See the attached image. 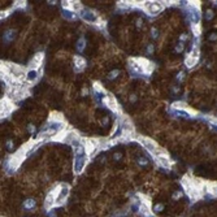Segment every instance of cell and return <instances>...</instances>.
Masks as SVG:
<instances>
[{
  "label": "cell",
  "mask_w": 217,
  "mask_h": 217,
  "mask_svg": "<svg viewBox=\"0 0 217 217\" xmlns=\"http://www.w3.org/2000/svg\"><path fill=\"white\" fill-rule=\"evenodd\" d=\"M103 104L106 107H108L111 111H113L114 113H117L121 116L122 114V111H121V107L117 102V99L114 98L112 94H106V96H103Z\"/></svg>",
  "instance_id": "cell-2"
},
{
  "label": "cell",
  "mask_w": 217,
  "mask_h": 217,
  "mask_svg": "<svg viewBox=\"0 0 217 217\" xmlns=\"http://www.w3.org/2000/svg\"><path fill=\"white\" fill-rule=\"evenodd\" d=\"M163 209H164V205H163V204H156L155 207H153V212L159 213V212H161Z\"/></svg>",
  "instance_id": "cell-30"
},
{
  "label": "cell",
  "mask_w": 217,
  "mask_h": 217,
  "mask_svg": "<svg viewBox=\"0 0 217 217\" xmlns=\"http://www.w3.org/2000/svg\"><path fill=\"white\" fill-rule=\"evenodd\" d=\"M73 60H74V72H76V73L82 72V70L86 68V65H87L85 57H82L81 55H76Z\"/></svg>",
  "instance_id": "cell-11"
},
{
  "label": "cell",
  "mask_w": 217,
  "mask_h": 217,
  "mask_svg": "<svg viewBox=\"0 0 217 217\" xmlns=\"http://www.w3.org/2000/svg\"><path fill=\"white\" fill-rule=\"evenodd\" d=\"M198 61H199V57H195V56H191V55H187V57L185 59V65L187 66L189 69H191V68H194L196 64H198Z\"/></svg>",
  "instance_id": "cell-16"
},
{
  "label": "cell",
  "mask_w": 217,
  "mask_h": 217,
  "mask_svg": "<svg viewBox=\"0 0 217 217\" xmlns=\"http://www.w3.org/2000/svg\"><path fill=\"white\" fill-rule=\"evenodd\" d=\"M155 161L163 168H169L172 164H173V161H172L170 158L166 155V153H163V155H159L158 158H155Z\"/></svg>",
  "instance_id": "cell-13"
},
{
  "label": "cell",
  "mask_w": 217,
  "mask_h": 217,
  "mask_svg": "<svg viewBox=\"0 0 217 217\" xmlns=\"http://www.w3.org/2000/svg\"><path fill=\"white\" fill-rule=\"evenodd\" d=\"M120 74H121V72H120L118 69H113L112 72H109L108 73V76H107V78L109 81H113V80H117V78L120 77Z\"/></svg>",
  "instance_id": "cell-21"
},
{
  "label": "cell",
  "mask_w": 217,
  "mask_h": 217,
  "mask_svg": "<svg viewBox=\"0 0 217 217\" xmlns=\"http://www.w3.org/2000/svg\"><path fill=\"white\" fill-rule=\"evenodd\" d=\"M121 158H122V153H121V152H116V153H113V159L116 160V161L121 160Z\"/></svg>",
  "instance_id": "cell-32"
},
{
  "label": "cell",
  "mask_w": 217,
  "mask_h": 217,
  "mask_svg": "<svg viewBox=\"0 0 217 217\" xmlns=\"http://www.w3.org/2000/svg\"><path fill=\"white\" fill-rule=\"evenodd\" d=\"M151 36L153 39H158L159 38V30H158V27H151Z\"/></svg>",
  "instance_id": "cell-28"
},
{
  "label": "cell",
  "mask_w": 217,
  "mask_h": 217,
  "mask_svg": "<svg viewBox=\"0 0 217 217\" xmlns=\"http://www.w3.org/2000/svg\"><path fill=\"white\" fill-rule=\"evenodd\" d=\"M208 120H209V122H212V123H215V125H217V118H215V117H208Z\"/></svg>",
  "instance_id": "cell-39"
},
{
  "label": "cell",
  "mask_w": 217,
  "mask_h": 217,
  "mask_svg": "<svg viewBox=\"0 0 217 217\" xmlns=\"http://www.w3.org/2000/svg\"><path fill=\"white\" fill-rule=\"evenodd\" d=\"M48 216H50V217H56V215L54 212H50V215H48Z\"/></svg>",
  "instance_id": "cell-42"
},
{
  "label": "cell",
  "mask_w": 217,
  "mask_h": 217,
  "mask_svg": "<svg viewBox=\"0 0 217 217\" xmlns=\"http://www.w3.org/2000/svg\"><path fill=\"white\" fill-rule=\"evenodd\" d=\"M181 196H182V192L181 191H175L173 194V199H178V198H181Z\"/></svg>",
  "instance_id": "cell-37"
},
{
  "label": "cell",
  "mask_w": 217,
  "mask_h": 217,
  "mask_svg": "<svg viewBox=\"0 0 217 217\" xmlns=\"http://www.w3.org/2000/svg\"><path fill=\"white\" fill-rule=\"evenodd\" d=\"M207 191L213 196H217V182H207L205 183Z\"/></svg>",
  "instance_id": "cell-19"
},
{
  "label": "cell",
  "mask_w": 217,
  "mask_h": 217,
  "mask_svg": "<svg viewBox=\"0 0 217 217\" xmlns=\"http://www.w3.org/2000/svg\"><path fill=\"white\" fill-rule=\"evenodd\" d=\"M86 44H87V42H86V38L83 35L82 36H80V39L77 40V43H76V48H77V51L78 52H83L85 51V48H86Z\"/></svg>",
  "instance_id": "cell-18"
},
{
  "label": "cell",
  "mask_w": 217,
  "mask_h": 217,
  "mask_svg": "<svg viewBox=\"0 0 217 217\" xmlns=\"http://www.w3.org/2000/svg\"><path fill=\"white\" fill-rule=\"evenodd\" d=\"M138 166H140V168H144V166H147L148 165V159H146V158H139L138 159Z\"/></svg>",
  "instance_id": "cell-26"
},
{
  "label": "cell",
  "mask_w": 217,
  "mask_h": 217,
  "mask_svg": "<svg viewBox=\"0 0 217 217\" xmlns=\"http://www.w3.org/2000/svg\"><path fill=\"white\" fill-rule=\"evenodd\" d=\"M183 78H185V73H183V72H181V73H178V74H177V81L181 82V81L183 80Z\"/></svg>",
  "instance_id": "cell-36"
},
{
  "label": "cell",
  "mask_w": 217,
  "mask_h": 217,
  "mask_svg": "<svg viewBox=\"0 0 217 217\" xmlns=\"http://www.w3.org/2000/svg\"><path fill=\"white\" fill-rule=\"evenodd\" d=\"M137 99H138V98H137V95H134V94L129 96V102H130V103H135V102H137Z\"/></svg>",
  "instance_id": "cell-35"
},
{
  "label": "cell",
  "mask_w": 217,
  "mask_h": 217,
  "mask_svg": "<svg viewBox=\"0 0 217 217\" xmlns=\"http://www.w3.org/2000/svg\"><path fill=\"white\" fill-rule=\"evenodd\" d=\"M191 31L195 36H199L201 34V27H200V24H192L191 25Z\"/></svg>",
  "instance_id": "cell-24"
},
{
  "label": "cell",
  "mask_w": 217,
  "mask_h": 217,
  "mask_svg": "<svg viewBox=\"0 0 217 217\" xmlns=\"http://www.w3.org/2000/svg\"><path fill=\"white\" fill-rule=\"evenodd\" d=\"M153 52H155V47H153V44L148 43L147 47H146V54H147V55H152Z\"/></svg>",
  "instance_id": "cell-27"
},
{
  "label": "cell",
  "mask_w": 217,
  "mask_h": 217,
  "mask_svg": "<svg viewBox=\"0 0 217 217\" xmlns=\"http://www.w3.org/2000/svg\"><path fill=\"white\" fill-rule=\"evenodd\" d=\"M62 17H64L65 20H69V21L77 20V14L73 13V12H70V10H65V12L62 13Z\"/></svg>",
  "instance_id": "cell-23"
},
{
  "label": "cell",
  "mask_w": 217,
  "mask_h": 217,
  "mask_svg": "<svg viewBox=\"0 0 217 217\" xmlns=\"http://www.w3.org/2000/svg\"><path fill=\"white\" fill-rule=\"evenodd\" d=\"M14 36H16V30L13 29H8L4 31V34H3V43L8 44L10 42H13Z\"/></svg>",
  "instance_id": "cell-15"
},
{
  "label": "cell",
  "mask_w": 217,
  "mask_h": 217,
  "mask_svg": "<svg viewBox=\"0 0 217 217\" xmlns=\"http://www.w3.org/2000/svg\"><path fill=\"white\" fill-rule=\"evenodd\" d=\"M5 147H7V149H9V151H12V149H13V147H14V143H13V140H12V139H8V140H7V143H5Z\"/></svg>",
  "instance_id": "cell-29"
},
{
  "label": "cell",
  "mask_w": 217,
  "mask_h": 217,
  "mask_svg": "<svg viewBox=\"0 0 217 217\" xmlns=\"http://www.w3.org/2000/svg\"><path fill=\"white\" fill-rule=\"evenodd\" d=\"M69 192H70L69 186L66 185V183H62V185H61V190H60L59 196H57V200H56V207H60V205H62L65 203V200H66V198H68Z\"/></svg>",
  "instance_id": "cell-10"
},
{
  "label": "cell",
  "mask_w": 217,
  "mask_h": 217,
  "mask_svg": "<svg viewBox=\"0 0 217 217\" xmlns=\"http://www.w3.org/2000/svg\"><path fill=\"white\" fill-rule=\"evenodd\" d=\"M135 25H137L138 29H140L142 26H143V20H142V18H138V20L135 21Z\"/></svg>",
  "instance_id": "cell-33"
},
{
  "label": "cell",
  "mask_w": 217,
  "mask_h": 217,
  "mask_svg": "<svg viewBox=\"0 0 217 217\" xmlns=\"http://www.w3.org/2000/svg\"><path fill=\"white\" fill-rule=\"evenodd\" d=\"M35 200L34 199H27L24 201V208L26 209V211H31V209H34L35 207Z\"/></svg>",
  "instance_id": "cell-20"
},
{
  "label": "cell",
  "mask_w": 217,
  "mask_h": 217,
  "mask_svg": "<svg viewBox=\"0 0 217 217\" xmlns=\"http://www.w3.org/2000/svg\"><path fill=\"white\" fill-rule=\"evenodd\" d=\"M212 17H213V12H212V10H208V12H207V20H211Z\"/></svg>",
  "instance_id": "cell-38"
},
{
  "label": "cell",
  "mask_w": 217,
  "mask_h": 217,
  "mask_svg": "<svg viewBox=\"0 0 217 217\" xmlns=\"http://www.w3.org/2000/svg\"><path fill=\"white\" fill-rule=\"evenodd\" d=\"M182 51H183V44L178 43L177 46H175V52H182Z\"/></svg>",
  "instance_id": "cell-34"
},
{
  "label": "cell",
  "mask_w": 217,
  "mask_h": 217,
  "mask_svg": "<svg viewBox=\"0 0 217 217\" xmlns=\"http://www.w3.org/2000/svg\"><path fill=\"white\" fill-rule=\"evenodd\" d=\"M164 7L165 5L163 1H146L143 10H146L149 16H156L164 9Z\"/></svg>",
  "instance_id": "cell-4"
},
{
  "label": "cell",
  "mask_w": 217,
  "mask_h": 217,
  "mask_svg": "<svg viewBox=\"0 0 217 217\" xmlns=\"http://www.w3.org/2000/svg\"><path fill=\"white\" fill-rule=\"evenodd\" d=\"M80 17L83 21L87 22V24H95V22L99 20L98 14H96L92 9H88V8H83V9H82L80 12Z\"/></svg>",
  "instance_id": "cell-6"
},
{
  "label": "cell",
  "mask_w": 217,
  "mask_h": 217,
  "mask_svg": "<svg viewBox=\"0 0 217 217\" xmlns=\"http://www.w3.org/2000/svg\"><path fill=\"white\" fill-rule=\"evenodd\" d=\"M95 27H98V29H100V30H103V29H106V26H107V21H104L103 18H100L99 17V20L95 22Z\"/></svg>",
  "instance_id": "cell-25"
},
{
  "label": "cell",
  "mask_w": 217,
  "mask_h": 217,
  "mask_svg": "<svg viewBox=\"0 0 217 217\" xmlns=\"http://www.w3.org/2000/svg\"><path fill=\"white\" fill-rule=\"evenodd\" d=\"M27 130H29L30 134H34L35 133V125H34V123H29V125H27Z\"/></svg>",
  "instance_id": "cell-31"
},
{
  "label": "cell",
  "mask_w": 217,
  "mask_h": 217,
  "mask_svg": "<svg viewBox=\"0 0 217 217\" xmlns=\"http://www.w3.org/2000/svg\"><path fill=\"white\" fill-rule=\"evenodd\" d=\"M128 68H129V72H130V74L132 76H144V73H143V69L140 68V65L138 64V61H137V59L135 57H132V59H129L128 60Z\"/></svg>",
  "instance_id": "cell-7"
},
{
  "label": "cell",
  "mask_w": 217,
  "mask_h": 217,
  "mask_svg": "<svg viewBox=\"0 0 217 217\" xmlns=\"http://www.w3.org/2000/svg\"><path fill=\"white\" fill-rule=\"evenodd\" d=\"M92 87H94L96 94H107L106 90L103 88V86L100 85V82H94V83H92Z\"/></svg>",
  "instance_id": "cell-22"
},
{
  "label": "cell",
  "mask_w": 217,
  "mask_h": 217,
  "mask_svg": "<svg viewBox=\"0 0 217 217\" xmlns=\"http://www.w3.org/2000/svg\"><path fill=\"white\" fill-rule=\"evenodd\" d=\"M87 92H88V90L86 88V87H83L82 88V96H85V95H87Z\"/></svg>",
  "instance_id": "cell-40"
},
{
  "label": "cell",
  "mask_w": 217,
  "mask_h": 217,
  "mask_svg": "<svg viewBox=\"0 0 217 217\" xmlns=\"http://www.w3.org/2000/svg\"><path fill=\"white\" fill-rule=\"evenodd\" d=\"M14 109H16V107H14L12 99L7 98V96L1 99V118H5L7 116H9Z\"/></svg>",
  "instance_id": "cell-5"
},
{
  "label": "cell",
  "mask_w": 217,
  "mask_h": 217,
  "mask_svg": "<svg viewBox=\"0 0 217 217\" xmlns=\"http://www.w3.org/2000/svg\"><path fill=\"white\" fill-rule=\"evenodd\" d=\"M135 139L139 142V143L143 146V147L147 149V151L151 153L152 156H155V158H158L159 155H163V153H166L165 149H163L161 147H159L158 143H156L155 140H152L151 138H147V137H143V135H138Z\"/></svg>",
  "instance_id": "cell-1"
},
{
  "label": "cell",
  "mask_w": 217,
  "mask_h": 217,
  "mask_svg": "<svg viewBox=\"0 0 217 217\" xmlns=\"http://www.w3.org/2000/svg\"><path fill=\"white\" fill-rule=\"evenodd\" d=\"M138 212L140 213L143 217H151L152 212H151V203H140Z\"/></svg>",
  "instance_id": "cell-14"
},
{
  "label": "cell",
  "mask_w": 217,
  "mask_h": 217,
  "mask_svg": "<svg viewBox=\"0 0 217 217\" xmlns=\"http://www.w3.org/2000/svg\"><path fill=\"white\" fill-rule=\"evenodd\" d=\"M179 39H181V40H186V39H187V35H186V34H182Z\"/></svg>",
  "instance_id": "cell-41"
},
{
  "label": "cell",
  "mask_w": 217,
  "mask_h": 217,
  "mask_svg": "<svg viewBox=\"0 0 217 217\" xmlns=\"http://www.w3.org/2000/svg\"><path fill=\"white\" fill-rule=\"evenodd\" d=\"M48 121L50 122H60V123H65V120L62 117L61 113H59V112H52L50 114V118H48Z\"/></svg>",
  "instance_id": "cell-17"
},
{
  "label": "cell",
  "mask_w": 217,
  "mask_h": 217,
  "mask_svg": "<svg viewBox=\"0 0 217 217\" xmlns=\"http://www.w3.org/2000/svg\"><path fill=\"white\" fill-rule=\"evenodd\" d=\"M43 60H44V54L43 52H39V54L34 55V57L30 60L29 62V69H34V70H40L43 65Z\"/></svg>",
  "instance_id": "cell-9"
},
{
  "label": "cell",
  "mask_w": 217,
  "mask_h": 217,
  "mask_svg": "<svg viewBox=\"0 0 217 217\" xmlns=\"http://www.w3.org/2000/svg\"><path fill=\"white\" fill-rule=\"evenodd\" d=\"M88 155L83 153V155H74V164H73V170L76 174H81L83 172L86 164H87Z\"/></svg>",
  "instance_id": "cell-3"
},
{
  "label": "cell",
  "mask_w": 217,
  "mask_h": 217,
  "mask_svg": "<svg viewBox=\"0 0 217 217\" xmlns=\"http://www.w3.org/2000/svg\"><path fill=\"white\" fill-rule=\"evenodd\" d=\"M40 77V70H34V69H29L26 72V76H25V82L26 83H34L39 80Z\"/></svg>",
  "instance_id": "cell-12"
},
{
  "label": "cell",
  "mask_w": 217,
  "mask_h": 217,
  "mask_svg": "<svg viewBox=\"0 0 217 217\" xmlns=\"http://www.w3.org/2000/svg\"><path fill=\"white\" fill-rule=\"evenodd\" d=\"M138 64L140 65V68L143 69V73L144 76H148V74H151L153 72V69H155V64H153L152 61H149V60L144 59V57H135Z\"/></svg>",
  "instance_id": "cell-8"
}]
</instances>
